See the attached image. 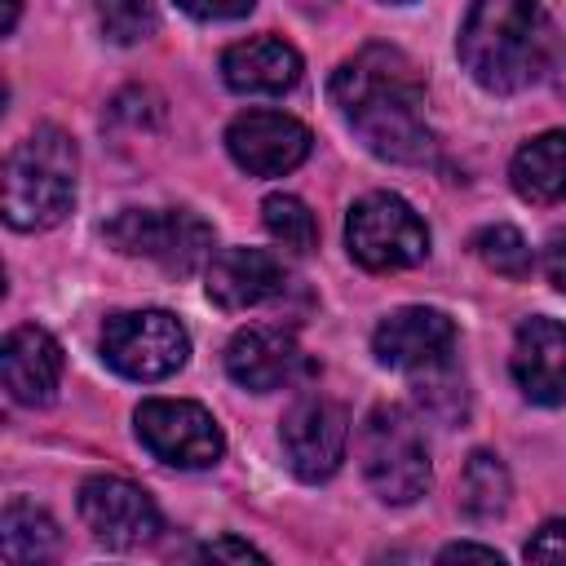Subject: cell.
<instances>
[{
    "label": "cell",
    "instance_id": "obj_1",
    "mask_svg": "<svg viewBox=\"0 0 566 566\" xmlns=\"http://www.w3.org/2000/svg\"><path fill=\"white\" fill-rule=\"evenodd\" d=\"M332 106L380 159L420 164L433 150L424 124V80L394 44H367L332 71Z\"/></svg>",
    "mask_w": 566,
    "mask_h": 566
},
{
    "label": "cell",
    "instance_id": "obj_2",
    "mask_svg": "<svg viewBox=\"0 0 566 566\" xmlns=\"http://www.w3.org/2000/svg\"><path fill=\"white\" fill-rule=\"evenodd\" d=\"M455 49L482 88L517 93L548 62V18L539 0H473Z\"/></svg>",
    "mask_w": 566,
    "mask_h": 566
},
{
    "label": "cell",
    "instance_id": "obj_3",
    "mask_svg": "<svg viewBox=\"0 0 566 566\" xmlns=\"http://www.w3.org/2000/svg\"><path fill=\"white\" fill-rule=\"evenodd\" d=\"M75 142L44 124L4 159V221L13 230H49L75 203Z\"/></svg>",
    "mask_w": 566,
    "mask_h": 566
},
{
    "label": "cell",
    "instance_id": "obj_4",
    "mask_svg": "<svg viewBox=\"0 0 566 566\" xmlns=\"http://www.w3.org/2000/svg\"><path fill=\"white\" fill-rule=\"evenodd\" d=\"M358 455H363V478L376 491V500L416 504L429 491V478H433L429 473V451H424L420 424L402 407L380 402V407L367 411Z\"/></svg>",
    "mask_w": 566,
    "mask_h": 566
},
{
    "label": "cell",
    "instance_id": "obj_5",
    "mask_svg": "<svg viewBox=\"0 0 566 566\" xmlns=\"http://www.w3.org/2000/svg\"><path fill=\"white\" fill-rule=\"evenodd\" d=\"M106 243L124 256H146L177 279L212 261V226L186 208H124L106 221Z\"/></svg>",
    "mask_w": 566,
    "mask_h": 566
},
{
    "label": "cell",
    "instance_id": "obj_6",
    "mask_svg": "<svg viewBox=\"0 0 566 566\" xmlns=\"http://www.w3.org/2000/svg\"><path fill=\"white\" fill-rule=\"evenodd\" d=\"M345 248L363 270H407L429 252V230L398 195H363L345 221Z\"/></svg>",
    "mask_w": 566,
    "mask_h": 566
},
{
    "label": "cell",
    "instance_id": "obj_7",
    "mask_svg": "<svg viewBox=\"0 0 566 566\" xmlns=\"http://www.w3.org/2000/svg\"><path fill=\"white\" fill-rule=\"evenodd\" d=\"M186 354L190 336L168 310H128L102 327V358L128 380H164L186 363Z\"/></svg>",
    "mask_w": 566,
    "mask_h": 566
},
{
    "label": "cell",
    "instance_id": "obj_8",
    "mask_svg": "<svg viewBox=\"0 0 566 566\" xmlns=\"http://www.w3.org/2000/svg\"><path fill=\"white\" fill-rule=\"evenodd\" d=\"M137 438L142 447L177 469H208L221 460L226 438L212 420V411H203L199 402L186 398H150L137 407Z\"/></svg>",
    "mask_w": 566,
    "mask_h": 566
},
{
    "label": "cell",
    "instance_id": "obj_9",
    "mask_svg": "<svg viewBox=\"0 0 566 566\" xmlns=\"http://www.w3.org/2000/svg\"><path fill=\"white\" fill-rule=\"evenodd\" d=\"M279 442L287 455V469L301 482H323L340 469L345 460V442H349V420L345 407L323 398V394H305L287 407L283 424H279Z\"/></svg>",
    "mask_w": 566,
    "mask_h": 566
},
{
    "label": "cell",
    "instance_id": "obj_10",
    "mask_svg": "<svg viewBox=\"0 0 566 566\" xmlns=\"http://www.w3.org/2000/svg\"><path fill=\"white\" fill-rule=\"evenodd\" d=\"M80 517L106 548H137L159 531L155 500L128 478H88L80 486Z\"/></svg>",
    "mask_w": 566,
    "mask_h": 566
},
{
    "label": "cell",
    "instance_id": "obj_11",
    "mask_svg": "<svg viewBox=\"0 0 566 566\" xmlns=\"http://www.w3.org/2000/svg\"><path fill=\"white\" fill-rule=\"evenodd\" d=\"M371 349L385 367L398 371H433L442 363H451L455 349V323L442 310L429 305H402L394 314H385L376 323Z\"/></svg>",
    "mask_w": 566,
    "mask_h": 566
},
{
    "label": "cell",
    "instance_id": "obj_12",
    "mask_svg": "<svg viewBox=\"0 0 566 566\" xmlns=\"http://www.w3.org/2000/svg\"><path fill=\"white\" fill-rule=\"evenodd\" d=\"M226 150L252 177H283L310 155V128L279 111H248L226 128Z\"/></svg>",
    "mask_w": 566,
    "mask_h": 566
},
{
    "label": "cell",
    "instance_id": "obj_13",
    "mask_svg": "<svg viewBox=\"0 0 566 566\" xmlns=\"http://www.w3.org/2000/svg\"><path fill=\"white\" fill-rule=\"evenodd\" d=\"M513 380L517 389L539 402V407H557L566 402V323L557 318H526L513 336Z\"/></svg>",
    "mask_w": 566,
    "mask_h": 566
},
{
    "label": "cell",
    "instance_id": "obj_14",
    "mask_svg": "<svg viewBox=\"0 0 566 566\" xmlns=\"http://www.w3.org/2000/svg\"><path fill=\"white\" fill-rule=\"evenodd\" d=\"M0 376H4V389H9L13 402H22V407L53 402V394L62 385V349H57V340L35 323L13 327L4 336V349H0Z\"/></svg>",
    "mask_w": 566,
    "mask_h": 566
},
{
    "label": "cell",
    "instance_id": "obj_15",
    "mask_svg": "<svg viewBox=\"0 0 566 566\" xmlns=\"http://www.w3.org/2000/svg\"><path fill=\"white\" fill-rule=\"evenodd\" d=\"M283 283H287L283 265L261 248H226L208 265V296L230 314L265 305L270 296L283 292Z\"/></svg>",
    "mask_w": 566,
    "mask_h": 566
},
{
    "label": "cell",
    "instance_id": "obj_16",
    "mask_svg": "<svg viewBox=\"0 0 566 566\" xmlns=\"http://www.w3.org/2000/svg\"><path fill=\"white\" fill-rule=\"evenodd\" d=\"M226 371L234 385H243L252 394H270L301 371V349L279 327H243L226 345Z\"/></svg>",
    "mask_w": 566,
    "mask_h": 566
},
{
    "label": "cell",
    "instance_id": "obj_17",
    "mask_svg": "<svg viewBox=\"0 0 566 566\" xmlns=\"http://www.w3.org/2000/svg\"><path fill=\"white\" fill-rule=\"evenodd\" d=\"M221 75L234 93H287L301 80V53L279 35H252L221 53Z\"/></svg>",
    "mask_w": 566,
    "mask_h": 566
},
{
    "label": "cell",
    "instance_id": "obj_18",
    "mask_svg": "<svg viewBox=\"0 0 566 566\" xmlns=\"http://www.w3.org/2000/svg\"><path fill=\"white\" fill-rule=\"evenodd\" d=\"M513 190L531 203H566V128L531 137L513 155Z\"/></svg>",
    "mask_w": 566,
    "mask_h": 566
},
{
    "label": "cell",
    "instance_id": "obj_19",
    "mask_svg": "<svg viewBox=\"0 0 566 566\" xmlns=\"http://www.w3.org/2000/svg\"><path fill=\"white\" fill-rule=\"evenodd\" d=\"M0 553L13 566L27 562H49L57 553V526L44 509H35L31 500H9L4 517H0Z\"/></svg>",
    "mask_w": 566,
    "mask_h": 566
},
{
    "label": "cell",
    "instance_id": "obj_20",
    "mask_svg": "<svg viewBox=\"0 0 566 566\" xmlns=\"http://www.w3.org/2000/svg\"><path fill=\"white\" fill-rule=\"evenodd\" d=\"M460 509L478 522L500 517L509 509V469L491 451H473L460 473Z\"/></svg>",
    "mask_w": 566,
    "mask_h": 566
},
{
    "label": "cell",
    "instance_id": "obj_21",
    "mask_svg": "<svg viewBox=\"0 0 566 566\" xmlns=\"http://www.w3.org/2000/svg\"><path fill=\"white\" fill-rule=\"evenodd\" d=\"M261 221H265L270 239L283 243L287 252H310L318 243V221L296 195H270L261 203Z\"/></svg>",
    "mask_w": 566,
    "mask_h": 566
},
{
    "label": "cell",
    "instance_id": "obj_22",
    "mask_svg": "<svg viewBox=\"0 0 566 566\" xmlns=\"http://www.w3.org/2000/svg\"><path fill=\"white\" fill-rule=\"evenodd\" d=\"M473 252L482 256L486 270L504 274V279H526L535 256H531V243L513 230V226H486L473 234Z\"/></svg>",
    "mask_w": 566,
    "mask_h": 566
},
{
    "label": "cell",
    "instance_id": "obj_23",
    "mask_svg": "<svg viewBox=\"0 0 566 566\" xmlns=\"http://www.w3.org/2000/svg\"><path fill=\"white\" fill-rule=\"evenodd\" d=\"M97 22L102 35L115 44H137L150 40L159 27V9L155 0H97Z\"/></svg>",
    "mask_w": 566,
    "mask_h": 566
},
{
    "label": "cell",
    "instance_id": "obj_24",
    "mask_svg": "<svg viewBox=\"0 0 566 566\" xmlns=\"http://www.w3.org/2000/svg\"><path fill=\"white\" fill-rule=\"evenodd\" d=\"M424 380L416 385V398L424 407V416H438V420H464L469 411V394H464V380H455L451 363L433 367V371H420Z\"/></svg>",
    "mask_w": 566,
    "mask_h": 566
},
{
    "label": "cell",
    "instance_id": "obj_25",
    "mask_svg": "<svg viewBox=\"0 0 566 566\" xmlns=\"http://www.w3.org/2000/svg\"><path fill=\"white\" fill-rule=\"evenodd\" d=\"M526 557H531V562H566V517L544 522V526L531 535Z\"/></svg>",
    "mask_w": 566,
    "mask_h": 566
},
{
    "label": "cell",
    "instance_id": "obj_26",
    "mask_svg": "<svg viewBox=\"0 0 566 566\" xmlns=\"http://www.w3.org/2000/svg\"><path fill=\"white\" fill-rule=\"evenodd\" d=\"M195 18H243L256 0H177Z\"/></svg>",
    "mask_w": 566,
    "mask_h": 566
},
{
    "label": "cell",
    "instance_id": "obj_27",
    "mask_svg": "<svg viewBox=\"0 0 566 566\" xmlns=\"http://www.w3.org/2000/svg\"><path fill=\"white\" fill-rule=\"evenodd\" d=\"M199 553H203V557H212V562H217V557H230V562H265V553H261V548H252L248 539H230V535H226V539L203 544Z\"/></svg>",
    "mask_w": 566,
    "mask_h": 566
},
{
    "label": "cell",
    "instance_id": "obj_28",
    "mask_svg": "<svg viewBox=\"0 0 566 566\" xmlns=\"http://www.w3.org/2000/svg\"><path fill=\"white\" fill-rule=\"evenodd\" d=\"M544 274L557 292H566V230H557L548 243H544Z\"/></svg>",
    "mask_w": 566,
    "mask_h": 566
},
{
    "label": "cell",
    "instance_id": "obj_29",
    "mask_svg": "<svg viewBox=\"0 0 566 566\" xmlns=\"http://www.w3.org/2000/svg\"><path fill=\"white\" fill-rule=\"evenodd\" d=\"M438 562H486V566H500L504 557L495 548H482V544H447L438 553Z\"/></svg>",
    "mask_w": 566,
    "mask_h": 566
},
{
    "label": "cell",
    "instance_id": "obj_30",
    "mask_svg": "<svg viewBox=\"0 0 566 566\" xmlns=\"http://www.w3.org/2000/svg\"><path fill=\"white\" fill-rule=\"evenodd\" d=\"M18 4H22V0H4V22H0V31H4V35H9V31H13V22H18Z\"/></svg>",
    "mask_w": 566,
    "mask_h": 566
},
{
    "label": "cell",
    "instance_id": "obj_31",
    "mask_svg": "<svg viewBox=\"0 0 566 566\" xmlns=\"http://www.w3.org/2000/svg\"><path fill=\"white\" fill-rule=\"evenodd\" d=\"M389 4H407V0H389Z\"/></svg>",
    "mask_w": 566,
    "mask_h": 566
}]
</instances>
